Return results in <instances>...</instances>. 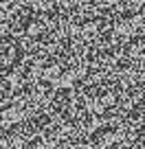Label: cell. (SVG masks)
I'll use <instances>...</instances> for the list:
<instances>
[{
	"mask_svg": "<svg viewBox=\"0 0 145 149\" xmlns=\"http://www.w3.org/2000/svg\"><path fill=\"white\" fill-rule=\"evenodd\" d=\"M0 149H145V0H0Z\"/></svg>",
	"mask_w": 145,
	"mask_h": 149,
	"instance_id": "6da1fadb",
	"label": "cell"
}]
</instances>
